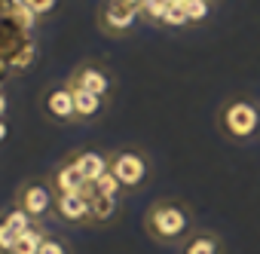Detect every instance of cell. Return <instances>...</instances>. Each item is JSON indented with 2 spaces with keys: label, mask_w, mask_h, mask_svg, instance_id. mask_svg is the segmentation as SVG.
Here are the masks:
<instances>
[{
  "label": "cell",
  "mask_w": 260,
  "mask_h": 254,
  "mask_svg": "<svg viewBox=\"0 0 260 254\" xmlns=\"http://www.w3.org/2000/svg\"><path fill=\"white\" fill-rule=\"evenodd\" d=\"M46 227H49V224H34L31 230H25V233L13 242L10 254H37V251H40V242H43V236H46Z\"/></svg>",
  "instance_id": "cell-14"
},
{
  "label": "cell",
  "mask_w": 260,
  "mask_h": 254,
  "mask_svg": "<svg viewBox=\"0 0 260 254\" xmlns=\"http://www.w3.org/2000/svg\"><path fill=\"white\" fill-rule=\"evenodd\" d=\"M37 107H40L43 119L52 122V125H71V122H77L74 86H71V80H55V83L43 86Z\"/></svg>",
  "instance_id": "cell-6"
},
{
  "label": "cell",
  "mask_w": 260,
  "mask_h": 254,
  "mask_svg": "<svg viewBox=\"0 0 260 254\" xmlns=\"http://www.w3.org/2000/svg\"><path fill=\"white\" fill-rule=\"evenodd\" d=\"M49 181H52L55 193H86L89 181H86V175H83V169L77 163V150L55 163V169L49 172Z\"/></svg>",
  "instance_id": "cell-9"
},
{
  "label": "cell",
  "mask_w": 260,
  "mask_h": 254,
  "mask_svg": "<svg viewBox=\"0 0 260 254\" xmlns=\"http://www.w3.org/2000/svg\"><path fill=\"white\" fill-rule=\"evenodd\" d=\"M31 220L37 224H49L55 220V202H58V193L52 187L49 178H25L19 187H16V199H13Z\"/></svg>",
  "instance_id": "cell-4"
},
{
  "label": "cell",
  "mask_w": 260,
  "mask_h": 254,
  "mask_svg": "<svg viewBox=\"0 0 260 254\" xmlns=\"http://www.w3.org/2000/svg\"><path fill=\"white\" fill-rule=\"evenodd\" d=\"M208 4H211V0H208Z\"/></svg>",
  "instance_id": "cell-19"
},
{
  "label": "cell",
  "mask_w": 260,
  "mask_h": 254,
  "mask_svg": "<svg viewBox=\"0 0 260 254\" xmlns=\"http://www.w3.org/2000/svg\"><path fill=\"white\" fill-rule=\"evenodd\" d=\"M138 10L141 7L135 4V0H104V4L98 7L95 22H98L101 34H107V37H125L128 31H132L135 19H138Z\"/></svg>",
  "instance_id": "cell-7"
},
{
  "label": "cell",
  "mask_w": 260,
  "mask_h": 254,
  "mask_svg": "<svg viewBox=\"0 0 260 254\" xmlns=\"http://www.w3.org/2000/svg\"><path fill=\"white\" fill-rule=\"evenodd\" d=\"M22 4L34 13V16H49L52 10H55V4L58 0H22Z\"/></svg>",
  "instance_id": "cell-18"
},
{
  "label": "cell",
  "mask_w": 260,
  "mask_h": 254,
  "mask_svg": "<svg viewBox=\"0 0 260 254\" xmlns=\"http://www.w3.org/2000/svg\"><path fill=\"white\" fill-rule=\"evenodd\" d=\"M74 107H77V122H95L110 107V101H104L86 89H74Z\"/></svg>",
  "instance_id": "cell-12"
},
{
  "label": "cell",
  "mask_w": 260,
  "mask_h": 254,
  "mask_svg": "<svg viewBox=\"0 0 260 254\" xmlns=\"http://www.w3.org/2000/svg\"><path fill=\"white\" fill-rule=\"evenodd\" d=\"M77 163L86 175V181H98L110 169V150H77Z\"/></svg>",
  "instance_id": "cell-13"
},
{
  "label": "cell",
  "mask_w": 260,
  "mask_h": 254,
  "mask_svg": "<svg viewBox=\"0 0 260 254\" xmlns=\"http://www.w3.org/2000/svg\"><path fill=\"white\" fill-rule=\"evenodd\" d=\"M193 230H196V214L190 202L181 196H159L144 211V233L162 248H178Z\"/></svg>",
  "instance_id": "cell-1"
},
{
  "label": "cell",
  "mask_w": 260,
  "mask_h": 254,
  "mask_svg": "<svg viewBox=\"0 0 260 254\" xmlns=\"http://www.w3.org/2000/svg\"><path fill=\"white\" fill-rule=\"evenodd\" d=\"M89 205H92V227H110L119 217V196H104L92 184L86 187Z\"/></svg>",
  "instance_id": "cell-11"
},
{
  "label": "cell",
  "mask_w": 260,
  "mask_h": 254,
  "mask_svg": "<svg viewBox=\"0 0 260 254\" xmlns=\"http://www.w3.org/2000/svg\"><path fill=\"white\" fill-rule=\"evenodd\" d=\"M110 172L122 184L125 193H138L147 187V181L153 175V160L138 144H119L110 150Z\"/></svg>",
  "instance_id": "cell-3"
},
{
  "label": "cell",
  "mask_w": 260,
  "mask_h": 254,
  "mask_svg": "<svg viewBox=\"0 0 260 254\" xmlns=\"http://www.w3.org/2000/svg\"><path fill=\"white\" fill-rule=\"evenodd\" d=\"M214 122L230 144H251L254 138H260V101L242 92L226 95L214 113Z\"/></svg>",
  "instance_id": "cell-2"
},
{
  "label": "cell",
  "mask_w": 260,
  "mask_h": 254,
  "mask_svg": "<svg viewBox=\"0 0 260 254\" xmlns=\"http://www.w3.org/2000/svg\"><path fill=\"white\" fill-rule=\"evenodd\" d=\"M55 224L61 230H92V205L86 193H58Z\"/></svg>",
  "instance_id": "cell-8"
},
{
  "label": "cell",
  "mask_w": 260,
  "mask_h": 254,
  "mask_svg": "<svg viewBox=\"0 0 260 254\" xmlns=\"http://www.w3.org/2000/svg\"><path fill=\"white\" fill-rule=\"evenodd\" d=\"M68 80H71L74 89H86V92H92V95H98V98H104V101H110V98L116 95V89H119V80H116L113 68L104 65V61H98V58H83V61H77V65L71 68Z\"/></svg>",
  "instance_id": "cell-5"
},
{
  "label": "cell",
  "mask_w": 260,
  "mask_h": 254,
  "mask_svg": "<svg viewBox=\"0 0 260 254\" xmlns=\"http://www.w3.org/2000/svg\"><path fill=\"white\" fill-rule=\"evenodd\" d=\"M178 254H226V245H223V236H220L217 230L196 227V230L178 245Z\"/></svg>",
  "instance_id": "cell-10"
},
{
  "label": "cell",
  "mask_w": 260,
  "mask_h": 254,
  "mask_svg": "<svg viewBox=\"0 0 260 254\" xmlns=\"http://www.w3.org/2000/svg\"><path fill=\"white\" fill-rule=\"evenodd\" d=\"M184 13H187V22H202L208 16V0H184Z\"/></svg>",
  "instance_id": "cell-17"
},
{
  "label": "cell",
  "mask_w": 260,
  "mask_h": 254,
  "mask_svg": "<svg viewBox=\"0 0 260 254\" xmlns=\"http://www.w3.org/2000/svg\"><path fill=\"white\" fill-rule=\"evenodd\" d=\"M37 254H74V245L68 242V236L61 233V227H46V236L40 242V251Z\"/></svg>",
  "instance_id": "cell-15"
},
{
  "label": "cell",
  "mask_w": 260,
  "mask_h": 254,
  "mask_svg": "<svg viewBox=\"0 0 260 254\" xmlns=\"http://www.w3.org/2000/svg\"><path fill=\"white\" fill-rule=\"evenodd\" d=\"M92 187H95L98 193H104V196H119V199L125 196L122 184H119V181L113 178V172H110V169H107V172H104V175H101L98 181H92Z\"/></svg>",
  "instance_id": "cell-16"
}]
</instances>
